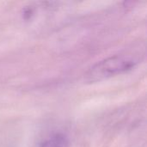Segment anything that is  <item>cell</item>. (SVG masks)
<instances>
[{"label":"cell","instance_id":"6da1fadb","mask_svg":"<svg viewBox=\"0 0 147 147\" xmlns=\"http://www.w3.org/2000/svg\"><path fill=\"white\" fill-rule=\"evenodd\" d=\"M141 50L127 49L110 55L96 63L86 73V81L96 83L127 73L134 69L142 60Z\"/></svg>","mask_w":147,"mask_h":147},{"label":"cell","instance_id":"7a4b0ae2","mask_svg":"<svg viewBox=\"0 0 147 147\" xmlns=\"http://www.w3.org/2000/svg\"><path fill=\"white\" fill-rule=\"evenodd\" d=\"M36 147H70V140L65 133L54 131L45 135Z\"/></svg>","mask_w":147,"mask_h":147}]
</instances>
